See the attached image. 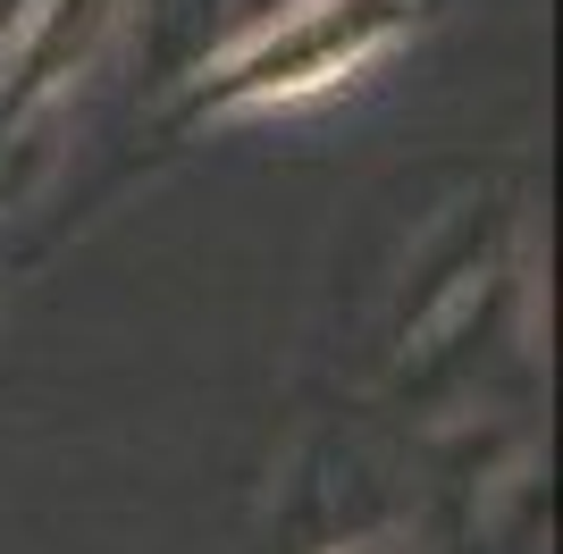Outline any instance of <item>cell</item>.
<instances>
[{"label":"cell","instance_id":"7a4b0ae2","mask_svg":"<svg viewBox=\"0 0 563 554\" xmlns=\"http://www.w3.org/2000/svg\"><path fill=\"white\" fill-rule=\"evenodd\" d=\"M303 554H421L412 538L396 530V521H378V530H345V538H320V546H303Z\"/></svg>","mask_w":563,"mask_h":554},{"label":"cell","instance_id":"6da1fadb","mask_svg":"<svg viewBox=\"0 0 563 554\" xmlns=\"http://www.w3.org/2000/svg\"><path fill=\"white\" fill-rule=\"evenodd\" d=\"M412 34V0H286L278 18H253L244 34L202 59V110H295L387 59Z\"/></svg>","mask_w":563,"mask_h":554}]
</instances>
